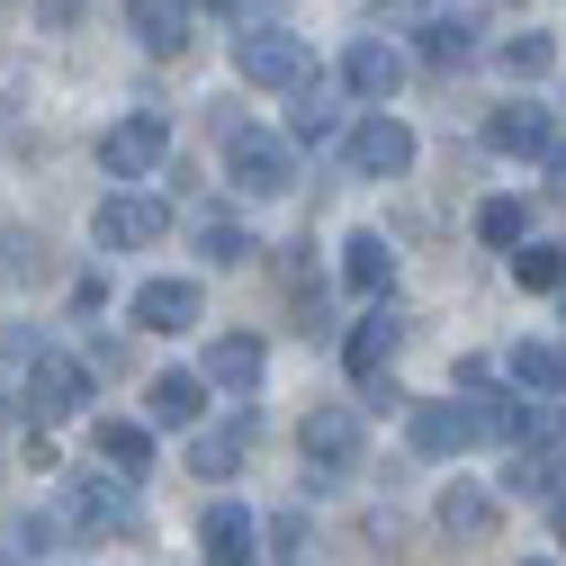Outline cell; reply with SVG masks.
I'll list each match as a JSON object with an SVG mask.
<instances>
[{
  "label": "cell",
  "mask_w": 566,
  "mask_h": 566,
  "mask_svg": "<svg viewBox=\"0 0 566 566\" xmlns=\"http://www.w3.org/2000/svg\"><path fill=\"white\" fill-rule=\"evenodd\" d=\"M522 432V396H441L413 413V450L422 459H459V450H485V441H513Z\"/></svg>",
  "instance_id": "1"
},
{
  "label": "cell",
  "mask_w": 566,
  "mask_h": 566,
  "mask_svg": "<svg viewBox=\"0 0 566 566\" xmlns=\"http://www.w3.org/2000/svg\"><path fill=\"white\" fill-rule=\"evenodd\" d=\"M297 450H306V476L315 485H342L350 468H360V450H369V413L360 405H315L297 422Z\"/></svg>",
  "instance_id": "2"
},
{
  "label": "cell",
  "mask_w": 566,
  "mask_h": 566,
  "mask_svg": "<svg viewBox=\"0 0 566 566\" xmlns=\"http://www.w3.org/2000/svg\"><path fill=\"white\" fill-rule=\"evenodd\" d=\"M226 171L243 198H289L297 189V145L270 126H226Z\"/></svg>",
  "instance_id": "3"
},
{
  "label": "cell",
  "mask_w": 566,
  "mask_h": 566,
  "mask_svg": "<svg viewBox=\"0 0 566 566\" xmlns=\"http://www.w3.org/2000/svg\"><path fill=\"white\" fill-rule=\"evenodd\" d=\"M163 163H171V117H154V108H135V117H117L99 135V171L108 180H154Z\"/></svg>",
  "instance_id": "4"
},
{
  "label": "cell",
  "mask_w": 566,
  "mask_h": 566,
  "mask_svg": "<svg viewBox=\"0 0 566 566\" xmlns=\"http://www.w3.org/2000/svg\"><path fill=\"white\" fill-rule=\"evenodd\" d=\"M63 522L91 531V539H135V531H145V504H135L126 476H82L73 494H63Z\"/></svg>",
  "instance_id": "5"
},
{
  "label": "cell",
  "mask_w": 566,
  "mask_h": 566,
  "mask_svg": "<svg viewBox=\"0 0 566 566\" xmlns=\"http://www.w3.org/2000/svg\"><path fill=\"white\" fill-rule=\"evenodd\" d=\"M234 82H252V91H297V82H306V36H289V28H243V36H234Z\"/></svg>",
  "instance_id": "6"
},
{
  "label": "cell",
  "mask_w": 566,
  "mask_h": 566,
  "mask_svg": "<svg viewBox=\"0 0 566 566\" xmlns=\"http://www.w3.org/2000/svg\"><path fill=\"white\" fill-rule=\"evenodd\" d=\"M163 234H171V207L145 198V189L99 198V217H91V243H99V252H145V243H163Z\"/></svg>",
  "instance_id": "7"
},
{
  "label": "cell",
  "mask_w": 566,
  "mask_h": 566,
  "mask_svg": "<svg viewBox=\"0 0 566 566\" xmlns=\"http://www.w3.org/2000/svg\"><path fill=\"white\" fill-rule=\"evenodd\" d=\"M350 171H360V180H396V171H413V126L405 117H360V126H350Z\"/></svg>",
  "instance_id": "8"
},
{
  "label": "cell",
  "mask_w": 566,
  "mask_h": 566,
  "mask_svg": "<svg viewBox=\"0 0 566 566\" xmlns=\"http://www.w3.org/2000/svg\"><path fill=\"white\" fill-rule=\"evenodd\" d=\"M91 396V369L82 360H54V350H28V413L36 422H63V413H82Z\"/></svg>",
  "instance_id": "9"
},
{
  "label": "cell",
  "mask_w": 566,
  "mask_h": 566,
  "mask_svg": "<svg viewBox=\"0 0 566 566\" xmlns=\"http://www.w3.org/2000/svg\"><path fill=\"white\" fill-rule=\"evenodd\" d=\"M270 369V342L261 333H217L207 342V360H198V387H226V396H252Z\"/></svg>",
  "instance_id": "10"
},
{
  "label": "cell",
  "mask_w": 566,
  "mask_h": 566,
  "mask_svg": "<svg viewBox=\"0 0 566 566\" xmlns=\"http://www.w3.org/2000/svg\"><path fill=\"white\" fill-rule=\"evenodd\" d=\"M252 432H261L252 405H243V413H226V422H198V432H189V476H207V485L234 476V468H243V450H252Z\"/></svg>",
  "instance_id": "11"
},
{
  "label": "cell",
  "mask_w": 566,
  "mask_h": 566,
  "mask_svg": "<svg viewBox=\"0 0 566 566\" xmlns=\"http://www.w3.org/2000/svg\"><path fill=\"white\" fill-rule=\"evenodd\" d=\"M396 350H405V315H396V306H378V315H360V324H350L342 360H350V378H360V387H378V378L396 369Z\"/></svg>",
  "instance_id": "12"
},
{
  "label": "cell",
  "mask_w": 566,
  "mask_h": 566,
  "mask_svg": "<svg viewBox=\"0 0 566 566\" xmlns=\"http://www.w3.org/2000/svg\"><path fill=\"white\" fill-rule=\"evenodd\" d=\"M396 82H405V54H396L387 36H360V45L342 54V91H350V99L387 108V99H396Z\"/></svg>",
  "instance_id": "13"
},
{
  "label": "cell",
  "mask_w": 566,
  "mask_h": 566,
  "mask_svg": "<svg viewBox=\"0 0 566 566\" xmlns=\"http://www.w3.org/2000/svg\"><path fill=\"white\" fill-rule=\"evenodd\" d=\"M198 306H207V297H198V279H145L126 315H135V333H189Z\"/></svg>",
  "instance_id": "14"
},
{
  "label": "cell",
  "mask_w": 566,
  "mask_h": 566,
  "mask_svg": "<svg viewBox=\"0 0 566 566\" xmlns=\"http://www.w3.org/2000/svg\"><path fill=\"white\" fill-rule=\"evenodd\" d=\"M145 432H198L207 422V387H198V369H163L154 387H145Z\"/></svg>",
  "instance_id": "15"
},
{
  "label": "cell",
  "mask_w": 566,
  "mask_h": 566,
  "mask_svg": "<svg viewBox=\"0 0 566 566\" xmlns=\"http://www.w3.org/2000/svg\"><path fill=\"white\" fill-rule=\"evenodd\" d=\"M485 145L494 154H522V163H548L557 154V117L548 108H494L485 117Z\"/></svg>",
  "instance_id": "16"
},
{
  "label": "cell",
  "mask_w": 566,
  "mask_h": 566,
  "mask_svg": "<svg viewBox=\"0 0 566 566\" xmlns=\"http://www.w3.org/2000/svg\"><path fill=\"white\" fill-rule=\"evenodd\" d=\"M198 539H207V566H252V557H261V522H252L243 504H207Z\"/></svg>",
  "instance_id": "17"
},
{
  "label": "cell",
  "mask_w": 566,
  "mask_h": 566,
  "mask_svg": "<svg viewBox=\"0 0 566 566\" xmlns=\"http://www.w3.org/2000/svg\"><path fill=\"white\" fill-rule=\"evenodd\" d=\"M432 513H441V531H450V539H494V522H504V504H494L485 485H468V476H450V485H441V504H432Z\"/></svg>",
  "instance_id": "18"
},
{
  "label": "cell",
  "mask_w": 566,
  "mask_h": 566,
  "mask_svg": "<svg viewBox=\"0 0 566 566\" xmlns=\"http://www.w3.org/2000/svg\"><path fill=\"white\" fill-rule=\"evenodd\" d=\"M126 28L145 54H180L189 45V0H126Z\"/></svg>",
  "instance_id": "19"
},
{
  "label": "cell",
  "mask_w": 566,
  "mask_h": 566,
  "mask_svg": "<svg viewBox=\"0 0 566 566\" xmlns=\"http://www.w3.org/2000/svg\"><path fill=\"white\" fill-rule=\"evenodd\" d=\"M504 378L531 396V405H548L557 387H566V350L557 342H513V360H504Z\"/></svg>",
  "instance_id": "20"
},
{
  "label": "cell",
  "mask_w": 566,
  "mask_h": 566,
  "mask_svg": "<svg viewBox=\"0 0 566 566\" xmlns=\"http://www.w3.org/2000/svg\"><path fill=\"white\" fill-rule=\"evenodd\" d=\"M99 459H108V476H145L154 468V432H145V422H126V413H99Z\"/></svg>",
  "instance_id": "21"
},
{
  "label": "cell",
  "mask_w": 566,
  "mask_h": 566,
  "mask_svg": "<svg viewBox=\"0 0 566 566\" xmlns=\"http://www.w3.org/2000/svg\"><path fill=\"white\" fill-rule=\"evenodd\" d=\"M289 135H297V145H333V135H342V91H333V82H297Z\"/></svg>",
  "instance_id": "22"
},
{
  "label": "cell",
  "mask_w": 566,
  "mask_h": 566,
  "mask_svg": "<svg viewBox=\"0 0 566 566\" xmlns=\"http://www.w3.org/2000/svg\"><path fill=\"white\" fill-rule=\"evenodd\" d=\"M342 279H350L360 297H378L387 279H396V252H387V234H350V243H342Z\"/></svg>",
  "instance_id": "23"
},
{
  "label": "cell",
  "mask_w": 566,
  "mask_h": 566,
  "mask_svg": "<svg viewBox=\"0 0 566 566\" xmlns=\"http://www.w3.org/2000/svg\"><path fill=\"white\" fill-rule=\"evenodd\" d=\"M252 252H261V243H252V226H234V217H207V226H198V261H207V270H243Z\"/></svg>",
  "instance_id": "24"
},
{
  "label": "cell",
  "mask_w": 566,
  "mask_h": 566,
  "mask_svg": "<svg viewBox=\"0 0 566 566\" xmlns=\"http://www.w3.org/2000/svg\"><path fill=\"white\" fill-rule=\"evenodd\" d=\"M476 234H485L494 252H522V243H531V207H522V198H485V207H476Z\"/></svg>",
  "instance_id": "25"
},
{
  "label": "cell",
  "mask_w": 566,
  "mask_h": 566,
  "mask_svg": "<svg viewBox=\"0 0 566 566\" xmlns=\"http://www.w3.org/2000/svg\"><path fill=\"white\" fill-rule=\"evenodd\" d=\"M513 279H522L531 297H557V289H566V252H557V243H522V252H513Z\"/></svg>",
  "instance_id": "26"
},
{
  "label": "cell",
  "mask_w": 566,
  "mask_h": 566,
  "mask_svg": "<svg viewBox=\"0 0 566 566\" xmlns=\"http://www.w3.org/2000/svg\"><path fill=\"white\" fill-rule=\"evenodd\" d=\"M422 54H432V63H468L476 54V19H432V28H422Z\"/></svg>",
  "instance_id": "27"
},
{
  "label": "cell",
  "mask_w": 566,
  "mask_h": 566,
  "mask_svg": "<svg viewBox=\"0 0 566 566\" xmlns=\"http://www.w3.org/2000/svg\"><path fill=\"white\" fill-rule=\"evenodd\" d=\"M504 63H513V73H531V82H539L548 63H557V45H548V36H513V45H504Z\"/></svg>",
  "instance_id": "28"
},
{
  "label": "cell",
  "mask_w": 566,
  "mask_h": 566,
  "mask_svg": "<svg viewBox=\"0 0 566 566\" xmlns=\"http://www.w3.org/2000/svg\"><path fill=\"white\" fill-rule=\"evenodd\" d=\"M19 548H28V557H54V548H63V522H28Z\"/></svg>",
  "instance_id": "29"
},
{
  "label": "cell",
  "mask_w": 566,
  "mask_h": 566,
  "mask_svg": "<svg viewBox=\"0 0 566 566\" xmlns=\"http://www.w3.org/2000/svg\"><path fill=\"white\" fill-rule=\"evenodd\" d=\"M494 387V360H459V396H485Z\"/></svg>",
  "instance_id": "30"
},
{
  "label": "cell",
  "mask_w": 566,
  "mask_h": 566,
  "mask_svg": "<svg viewBox=\"0 0 566 566\" xmlns=\"http://www.w3.org/2000/svg\"><path fill=\"white\" fill-rule=\"evenodd\" d=\"M36 10H45L54 28H73V19H82V0H36Z\"/></svg>",
  "instance_id": "31"
},
{
  "label": "cell",
  "mask_w": 566,
  "mask_h": 566,
  "mask_svg": "<svg viewBox=\"0 0 566 566\" xmlns=\"http://www.w3.org/2000/svg\"><path fill=\"white\" fill-rule=\"evenodd\" d=\"M548 531H557V539H566V485H557V494H548Z\"/></svg>",
  "instance_id": "32"
},
{
  "label": "cell",
  "mask_w": 566,
  "mask_h": 566,
  "mask_svg": "<svg viewBox=\"0 0 566 566\" xmlns=\"http://www.w3.org/2000/svg\"><path fill=\"white\" fill-rule=\"evenodd\" d=\"M548 180H557V189H566V135H557V154H548Z\"/></svg>",
  "instance_id": "33"
},
{
  "label": "cell",
  "mask_w": 566,
  "mask_h": 566,
  "mask_svg": "<svg viewBox=\"0 0 566 566\" xmlns=\"http://www.w3.org/2000/svg\"><path fill=\"white\" fill-rule=\"evenodd\" d=\"M531 566H557V557H531Z\"/></svg>",
  "instance_id": "34"
},
{
  "label": "cell",
  "mask_w": 566,
  "mask_h": 566,
  "mask_svg": "<svg viewBox=\"0 0 566 566\" xmlns=\"http://www.w3.org/2000/svg\"><path fill=\"white\" fill-rule=\"evenodd\" d=\"M289 566H306V557H289Z\"/></svg>",
  "instance_id": "35"
},
{
  "label": "cell",
  "mask_w": 566,
  "mask_h": 566,
  "mask_svg": "<svg viewBox=\"0 0 566 566\" xmlns=\"http://www.w3.org/2000/svg\"><path fill=\"white\" fill-rule=\"evenodd\" d=\"M557 297H566V289H557Z\"/></svg>",
  "instance_id": "36"
}]
</instances>
